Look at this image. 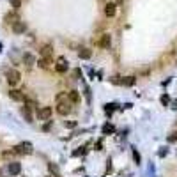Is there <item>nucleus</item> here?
Instances as JSON below:
<instances>
[{
	"mask_svg": "<svg viewBox=\"0 0 177 177\" xmlns=\"http://www.w3.org/2000/svg\"><path fill=\"white\" fill-rule=\"evenodd\" d=\"M5 76H7V82H9V85H16V83H20V78H21L20 71H16V69H9Z\"/></svg>",
	"mask_w": 177,
	"mask_h": 177,
	"instance_id": "nucleus-1",
	"label": "nucleus"
},
{
	"mask_svg": "<svg viewBox=\"0 0 177 177\" xmlns=\"http://www.w3.org/2000/svg\"><path fill=\"white\" fill-rule=\"evenodd\" d=\"M51 113H53L51 106H41V108H37V117L41 121H48L51 117Z\"/></svg>",
	"mask_w": 177,
	"mask_h": 177,
	"instance_id": "nucleus-2",
	"label": "nucleus"
},
{
	"mask_svg": "<svg viewBox=\"0 0 177 177\" xmlns=\"http://www.w3.org/2000/svg\"><path fill=\"white\" fill-rule=\"evenodd\" d=\"M57 112L60 113V115H67L69 112H71V101H59V105H57Z\"/></svg>",
	"mask_w": 177,
	"mask_h": 177,
	"instance_id": "nucleus-3",
	"label": "nucleus"
},
{
	"mask_svg": "<svg viewBox=\"0 0 177 177\" xmlns=\"http://www.w3.org/2000/svg\"><path fill=\"white\" fill-rule=\"evenodd\" d=\"M14 151H16L18 154H32V145H30L28 142H23V144H20L18 147H14Z\"/></svg>",
	"mask_w": 177,
	"mask_h": 177,
	"instance_id": "nucleus-4",
	"label": "nucleus"
},
{
	"mask_svg": "<svg viewBox=\"0 0 177 177\" xmlns=\"http://www.w3.org/2000/svg\"><path fill=\"white\" fill-rule=\"evenodd\" d=\"M98 44H99L101 48L108 50V48H110V44H112V35H110V34H103V35H101V39L98 41Z\"/></svg>",
	"mask_w": 177,
	"mask_h": 177,
	"instance_id": "nucleus-5",
	"label": "nucleus"
},
{
	"mask_svg": "<svg viewBox=\"0 0 177 177\" xmlns=\"http://www.w3.org/2000/svg\"><path fill=\"white\" fill-rule=\"evenodd\" d=\"M9 98H11L12 101H23V99H25V96L21 94V90H16V89H11V90H9Z\"/></svg>",
	"mask_w": 177,
	"mask_h": 177,
	"instance_id": "nucleus-6",
	"label": "nucleus"
},
{
	"mask_svg": "<svg viewBox=\"0 0 177 177\" xmlns=\"http://www.w3.org/2000/svg\"><path fill=\"white\" fill-rule=\"evenodd\" d=\"M55 69H57V73H66V71L69 69V66H67V62H66V59H59V62H57V66H55Z\"/></svg>",
	"mask_w": 177,
	"mask_h": 177,
	"instance_id": "nucleus-7",
	"label": "nucleus"
},
{
	"mask_svg": "<svg viewBox=\"0 0 177 177\" xmlns=\"http://www.w3.org/2000/svg\"><path fill=\"white\" fill-rule=\"evenodd\" d=\"M12 30H14V34H23V32L27 30L25 21H16V23L12 25Z\"/></svg>",
	"mask_w": 177,
	"mask_h": 177,
	"instance_id": "nucleus-8",
	"label": "nucleus"
},
{
	"mask_svg": "<svg viewBox=\"0 0 177 177\" xmlns=\"http://www.w3.org/2000/svg\"><path fill=\"white\" fill-rule=\"evenodd\" d=\"M20 172H21V165L16 163V161H12V163L9 165V174H11V176H18Z\"/></svg>",
	"mask_w": 177,
	"mask_h": 177,
	"instance_id": "nucleus-9",
	"label": "nucleus"
},
{
	"mask_svg": "<svg viewBox=\"0 0 177 177\" xmlns=\"http://www.w3.org/2000/svg\"><path fill=\"white\" fill-rule=\"evenodd\" d=\"M23 62H25L27 67H30V66L35 64V57H34L32 53H25V55H23Z\"/></svg>",
	"mask_w": 177,
	"mask_h": 177,
	"instance_id": "nucleus-10",
	"label": "nucleus"
},
{
	"mask_svg": "<svg viewBox=\"0 0 177 177\" xmlns=\"http://www.w3.org/2000/svg\"><path fill=\"white\" fill-rule=\"evenodd\" d=\"M115 12H117L115 4H106V7H105V14H106L108 18H112V16H115Z\"/></svg>",
	"mask_w": 177,
	"mask_h": 177,
	"instance_id": "nucleus-11",
	"label": "nucleus"
},
{
	"mask_svg": "<svg viewBox=\"0 0 177 177\" xmlns=\"http://www.w3.org/2000/svg\"><path fill=\"white\" fill-rule=\"evenodd\" d=\"M78 57H80V59H83V60H87V59H90V57H92V51H90L89 48H82V50L78 51Z\"/></svg>",
	"mask_w": 177,
	"mask_h": 177,
	"instance_id": "nucleus-12",
	"label": "nucleus"
},
{
	"mask_svg": "<svg viewBox=\"0 0 177 177\" xmlns=\"http://www.w3.org/2000/svg\"><path fill=\"white\" fill-rule=\"evenodd\" d=\"M51 66V57H43L41 60H39V67H43V69H48Z\"/></svg>",
	"mask_w": 177,
	"mask_h": 177,
	"instance_id": "nucleus-13",
	"label": "nucleus"
},
{
	"mask_svg": "<svg viewBox=\"0 0 177 177\" xmlns=\"http://www.w3.org/2000/svg\"><path fill=\"white\" fill-rule=\"evenodd\" d=\"M51 55H53V50H51L50 44H46V46L41 48V57H51Z\"/></svg>",
	"mask_w": 177,
	"mask_h": 177,
	"instance_id": "nucleus-14",
	"label": "nucleus"
},
{
	"mask_svg": "<svg viewBox=\"0 0 177 177\" xmlns=\"http://www.w3.org/2000/svg\"><path fill=\"white\" fill-rule=\"evenodd\" d=\"M67 99H69L71 103H78V101H80V94H78L76 90H71V92H67Z\"/></svg>",
	"mask_w": 177,
	"mask_h": 177,
	"instance_id": "nucleus-15",
	"label": "nucleus"
},
{
	"mask_svg": "<svg viewBox=\"0 0 177 177\" xmlns=\"http://www.w3.org/2000/svg\"><path fill=\"white\" fill-rule=\"evenodd\" d=\"M5 21H7L9 25H14V23L18 21V16H16L14 12H12V14H7V16H5Z\"/></svg>",
	"mask_w": 177,
	"mask_h": 177,
	"instance_id": "nucleus-16",
	"label": "nucleus"
},
{
	"mask_svg": "<svg viewBox=\"0 0 177 177\" xmlns=\"http://www.w3.org/2000/svg\"><path fill=\"white\" fill-rule=\"evenodd\" d=\"M122 85H126V87H131V85H135V76L122 78Z\"/></svg>",
	"mask_w": 177,
	"mask_h": 177,
	"instance_id": "nucleus-17",
	"label": "nucleus"
},
{
	"mask_svg": "<svg viewBox=\"0 0 177 177\" xmlns=\"http://www.w3.org/2000/svg\"><path fill=\"white\" fill-rule=\"evenodd\" d=\"M23 117L27 119V122H32V115H30V108H23Z\"/></svg>",
	"mask_w": 177,
	"mask_h": 177,
	"instance_id": "nucleus-18",
	"label": "nucleus"
},
{
	"mask_svg": "<svg viewBox=\"0 0 177 177\" xmlns=\"http://www.w3.org/2000/svg\"><path fill=\"white\" fill-rule=\"evenodd\" d=\"M113 131H115V128H113L112 124H106V126L103 128V133H105V135H108V133H113Z\"/></svg>",
	"mask_w": 177,
	"mask_h": 177,
	"instance_id": "nucleus-19",
	"label": "nucleus"
},
{
	"mask_svg": "<svg viewBox=\"0 0 177 177\" xmlns=\"http://www.w3.org/2000/svg\"><path fill=\"white\" fill-rule=\"evenodd\" d=\"M115 106H117L115 103H112V105H105V112H106V113H112V112L115 110Z\"/></svg>",
	"mask_w": 177,
	"mask_h": 177,
	"instance_id": "nucleus-20",
	"label": "nucleus"
},
{
	"mask_svg": "<svg viewBox=\"0 0 177 177\" xmlns=\"http://www.w3.org/2000/svg\"><path fill=\"white\" fill-rule=\"evenodd\" d=\"M110 82H112V83H115V85H122L121 76H113V78H110Z\"/></svg>",
	"mask_w": 177,
	"mask_h": 177,
	"instance_id": "nucleus-21",
	"label": "nucleus"
},
{
	"mask_svg": "<svg viewBox=\"0 0 177 177\" xmlns=\"http://www.w3.org/2000/svg\"><path fill=\"white\" fill-rule=\"evenodd\" d=\"M14 154H18V152H16V151H5V152H4V158H12Z\"/></svg>",
	"mask_w": 177,
	"mask_h": 177,
	"instance_id": "nucleus-22",
	"label": "nucleus"
},
{
	"mask_svg": "<svg viewBox=\"0 0 177 177\" xmlns=\"http://www.w3.org/2000/svg\"><path fill=\"white\" fill-rule=\"evenodd\" d=\"M11 4H12L14 9H20V7H21V0H11Z\"/></svg>",
	"mask_w": 177,
	"mask_h": 177,
	"instance_id": "nucleus-23",
	"label": "nucleus"
},
{
	"mask_svg": "<svg viewBox=\"0 0 177 177\" xmlns=\"http://www.w3.org/2000/svg\"><path fill=\"white\" fill-rule=\"evenodd\" d=\"M64 99H67V94H66V92H62V94H57V101H64Z\"/></svg>",
	"mask_w": 177,
	"mask_h": 177,
	"instance_id": "nucleus-24",
	"label": "nucleus"
},
{
	"mask_svg": "<svg viewBox=\"0 0 177 177\" xmlns=\"http://www.w3.org/2000/svg\"><path fill=\"white\" fill-rule=\"evenodd\" d=\"M161 103H163V105H168V103H170V98H168L167 94H165V96H161Z\"/></svg>",
	"mask_w": 177,
	"mask_h": 177,
	"instance_id": "nucleus-25",
	"label": "nucleus"
},
{
	"mask_svg": "<svg viewBox=\"0 0 177 177\" xmlns=\"http://www.w3.org/2000/svg\"><path fill=\"white\" fill-rule=\"evenodd\" d=\"M168 142H177V131H174V133L168 137Z\"/></svg>",
	"mask_w": 177,
	"mask_h": 177,
	"instance_id": "nucleus-26",
	"label": "nucleus"
},
{
	"mask_svg": "<svg viewBox=\"0 0 177 177\" xmlns=\"http://www.w3.org/2000/svg\"><path fill=\"white\" fill-rule=\"evenodd\" d=\"M73 76H74V78H80V76H82V69H74V71H73Z\"/></svg>",
	"mask_w": 177,
	"mask_h": 177,
	"instance_id": "nucleus-27",
	"label": "nucleus"
},
{
	"mask_svg": "<svg viewBox=\"0 0 177 177\" xmlns=\"http://www.w3.org/2000/svg\"><path fill=\"white\" fill-rule=\"evenodd\" d=\"M66 128H76V122L74 121H69V122L66 121Z\"/></svg>",
	"mask_w": 177,
	"mask_h": 177,
	"instance_id": "nucleus-28",
	"label": "nucleus"
},
{
	"mask_svg": "<svg viewBox=\"0 0 177 177\" xmlns=\"http://www.w3.org/2000/svg\"><path fill=\"white\" fill-rule=\"evenodd\" d=\"M133 158H135V161H137V163H140V154H138L137 151H133Z\"/></svg>",
	"mask_w": 177,
	"mask_h": 177,
	"instance_id": "nucleus-29",
	"label": "nucleus"
},
{
	"mask_svg": "<svg viewBox=\"0 0 177 177\" xmlns=\"http://www.w3.org/2000/svg\"><path fill=\"white\" fill-rule=\"evenodd\" d=\"M85 96H87V101L90 103V90H89V87H85Z\"/></svg>",
	"mask_w": 177,
	"mask_h": 177,
	"instance_id": "nucleus-30",
	"label": "nucleus"
},
{
	"mask_svg": "<svg viewBox=\"0 0 177 177\" xmlns=\"http://www.w3.org/2000/svg\"><path fill=\"white\" fill-rule=\"evenodd\" d=\"M101 147H103V142H101V140H99V142H98V144H96V149H98V151H101Z\"/></svg>",
	"mask_w": 177,
	"mask_h": 177,
	"instance_id": "nucleus-31",
	"label": "nucleus"
},
{
	"mask_svg": "<svg viewBox=\"0 0 177 177\" xmlns=\"http://www.w3.org/2000/svg\"><path fill=\"white\" fill-rule=\"evenodd\" d=\"M167 152H168V151H165V149H161V151H160V156L163 158V156H167Z\"/></svg>",
	"mask_w": 177,
	"mask_h": 177,
	"instance_id": "nucleus-32",
	"label": "nucleus"
}]
</instances>
